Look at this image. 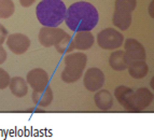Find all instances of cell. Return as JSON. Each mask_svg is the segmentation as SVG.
Instances as JSON below:
<instances>
[{
	"instance_id": "5",
	"label": "cell",
	"mask_w": 154,
	"mask_h": 140,
	"mask_svg": "<svg viewBox=\"0 0 154 140\" xmlns=\"http://www.w3.org/2000/svg\"><path fill=\"white\" fill-rule=\"evenodd\" d=\"M153 101V93L148 87H140L133 92L128 101V109L131 111L138 112L148 108Z\"/></svg>"
},
{
	"instance_id": "13",
	"label": "cell",
	"mask_w": 154,
	"mask_h": 140,
	"mask_svg": "<svg viewBox=\"0 0 154 140\" xmlns=\"http://www.w3.org/2000/svg\"><path fill=\"white\" fill-rule=\"evenodd\" d=\"M9 86H10L11 93L15 97H18V98L26 96L27 93H28V83L24 78H21V76L12 78Z\"/></svg>"
},
{
	"instance_id": "19",
	"label": "cell",
	"mask_w": 154,
	"mask_h": 140,
	"mask_svg": "<svg viewBox=\"0 0 154 140\" xmlns=\"http://www.w3.org/2000/svg\"><path fill=\"white\" fill-rule=\"evenodd\" d=\"M55 48L59 54H64V53H70L75 50V46H73V42H72V37L70 35L67 33L66 36L59 41L58 43L55 44Z\"/></svg>"
},
{
	"instance_id": "18",
	"label": "cell",
	"mask_w": 154,
	"mask_h": 140,
	"mask_svg": "<svg viewBox=\"0 0 154 140\" xmlns=\"http://www.w3.org/2000/svg\"><path fill=\"white\" fill-rule=\"evenodd\" d=\"M133 92H134L133 89L125 86V85H120V86H118L114 89V96H116V100L126 110L128 109V101Z\"/></svg>"
},
{
	"instance_id": "21",
	"label": "cell",
	"mask_w": 154,
	"mask_h": 140,
	"mask_svg": "<svg viewBox=\"0 0 154 140\" xmlns=\"http://www.w3.org/2000/svg\"><path fill=\"white\" fill-rule=\"evenodd\" d=\"M137 0H116V9L131 12L136 9Z\"/></svg>"
},
{
	"instance_id": "23",
	"label": "cell",
	"mask_w": 154,
	"mask_h": 140,
	"mask_svg": "<svg viewBox=\"0 0 154 140\" xmlns=\"http://www.w3.org/2000/svg\"><path fill=\"white\" fill-rule=\"evenodd\" d=\"M7 38H8V30L2 24H0V45H2V43H5Z\"/></svg>"
},
{
	"instance_id": "8",
	"label": "cell",
	"mask_w": 154,
	"mask_h": 140,
	"mask_svg": "<svg viewBox=\"0 0 154 140\" xmlns=\"http://www.w3.org/2000/svg\"><path fill=\"white\" fill-rule=\"evenodd\" d=\"M123 43L124 53H125L126 61H128V65L131 61H146V50L138 40L128 38Z\"/></svg>"
},
{
	"instance_id": "22",
	"label": "cell",
	"mask_w": 154,
	"mask_h": 140,
	"mask_svg": "<svg viewBox=\"0 0 154 140\" xmlns=\"http://www.w3.org/2000/svg\"><path fill=\"white\" fill-rule=\"evenodd\" d=\"M10 76L5 69L0 68V89H5L9 86L10 84Z\"/></svg>"
},
{
	"instance_id": "11",
	"label": "cell",
	"mask_w": 154,
	"mask_h": 140,
	"mask_svg": "<svg viewBox=\"0 0 154 140\" xmlns=\"http://www.w3.org/2000/svg\"><path fill=\"white\" fill-rule=\"evenodd\" d=\"M72 42L75 48L80 51H85L92 48L95 42V38L91 33V31H77L72 38Z\"/></svg>"
},
{
	"instance_id": "10",
	"label": "cell",
	"mask_w": 154,
	"mask_h": 140,
	"mask_svg": "<svg viewBox=\"0 0 154 140\" xmlns=\"http://www.w3.org/2000/svg\"><path fill=\"white\" fill-rule=\"evenodd\" d=\"M7 45L12 53L22 55L30 46V39L23 33H12L7 39Z\"/></svg>"
},
{
	"instance_id": "1",
	"label": "cell",
	"mask_w": 154,
	"mask_h": 140,
	"mask_svg": "<svg viewBox=\"0 0 154 140\" xmlns=\"http://www.w3.org/2000/svg\"><path fill=\"white\" fill-rule=\"evenodd\" d=\"M99 20L97 9L90 2L79 1L70 5L66 11L65 23L72 31H91Z\"/></svg>"
},
{
	"instance_id": "7",
	"label": "cell",
	"mask_w": 154,
	"mask_h": 140,
	"mask_svg": "<svg viewBox=\"0 0 154 140\" xmlns=\"http://www.w3.org/2000/svg\"><path fill=\"white\" fill-rule=\"evenodd\" d=\"M26 81L29 86H31L32 91L39 92V91H43L44 89L49 86L50 76L44 69L36 68L28 71L26 76Z\"/></svg>"
},
{
	"instance_id": "24",
	"label": "cell",
	"mask_w": 154,
	"mask_h": 140,
	"mask_svg": "<svg viewBox=\"0 0 154 140\" xmlns=\"http://www.w3.org/2000/svg\"><path fill=\"white\" fill-rule=\"evenodd\" d=\"M7 61V52L2 45H0V65Z\"/></svg>"
},
{
	"instance_id": "27",
	"label": "cell",
	"mask_w": 154,
	"mask_h": 140,
	"mask_svg": "<svg viewBox=\"0 0 154 140\" xmlns=\"http://www.w3.org/2000/svg\"><path fill=\"white\" fill-rule=\"evenodd\" d=\"M151 87H152V89H153V87H154V86H153V79L151 80Z\"/></svg>"
},
{
	"instance_id": "25",
	"label": "cell",
	"mask_w": 154,
	"mask_h": 140,
	"mask_svg": "<svg viewBox=\"0 0 154 140\" xmlns=\"http://www.w3.org/2000/svg\"><path fill=\"white\" fill-rule=\"evenodd\" d=\"M35 1L36 0H20V3L25 8H28V7H30V5H32L35 3Z\"/></svg>"
},
{
	"instance_id": "17",
	"label": "cell",
	"mask_w": 154,
	"mask_h": 140,
	"mask_svg": "<svg viewBox=\"0 0 154 140\" xmlns=\"http://www.w3.org/2000/svg\"><path fill=\"white\" fill-rule=\"evenodd\" d=\"M94 101L97 108H99L100 110H109L113 106L112 94L107 89L98 91L94 96Z\"/></svg>"
},
{
	"instance_id": "3",
	"label": "cell",
	"mask_w": 154,
	"mask_h": 140,
	"mask_svg": "<svg viewBox=\"0 0 154 140\" xmlns=\"http://www.w3.org/2000/svg\"><path fill=\"white\" fill-rule=\"evenodd\" d=\"M65 69L62 72V80L66 83H73L82 76L88 56L81 52L69 53L65 57Z\"/></svg>"
},
{
	"instance_id": "9",
	"label": "cell",
	"mask_w": 154,
	"mask_h": 140,
	"mask_svg": "<svg viewBox=\"0 0 154 140\" xmlns=\"http://www.w3.org/2000/svg\"><path fill=\"white\" fill-rule=\"evenodd\" d=\"M105 74L98 68H90L85 72L83 78L85 89L90 92H96L99 91L105 84Z\"/></svg>"
},
{
	"instance_id": "20",
	"label": "cell",
	"mask_w": 154,
	"mask_h": 140,
	"mask_svg": "<svg viewBox=\"0 0 154 140\" xmlns=\"http://www.w3.org/2000/svg\"><path fill=\"white\" fill-rule=\"evenodd\" d=\"M15 10V5L12 0H0V18H8Z\"/></svg>"
},
{
	"instance_id": "2",
	"label": "cell",
	"mask_w": 154,
	"mask_h": 140,
	"mask_svg": "<svg viewBox=\"0 0 154 140\" xmlns=\"http://www.w3.org/2000/svg\"><path fill=\"white\" fill-rule=\"evenodd\" d=\"M66 11L62 0H41L36 8V15L41 25L58 27L65 20Z\"/></svg>"
},
{
	"instance_id": "4",
	"label": "cell",
	"mask_w": 154,
	"mask_h": 140,
	"mask_svg": "<svg viewBox=\"0 0 154 140\" xmlns=\"http://www.w3.org/2000/svg\"><path fill=\"white\" fill-rule=\"evenodd\" d=\"M124 36L114 28H105L97 35V43L103 50H116L122 46Z\"/></svg>"
},
{
	"instance_id": "12",
	"label": "cell",
	"mask_w": 154,
	"mask_h": 140,
	"mask_svg": "<svg viewBox=\"0 0 154 140\" xmlns=\"http://www.w3.org/2000/svg\"><path fill=\"white\" fill-rule=\"evenodd\" d=\"M113 25L121 30H127L131 25V12L120 9H114L112 16Z\"/></svg>"
},
{
	"instance_id": "15",
	"label": "cell",
	"mask_w": 154,
	"mask_h": 140,
	"mask_svg": "<svg viewBox=\"0 0 154 140\" xmlns=\"http://www.w3.org/2000/svg\"><path fill=\"white\" fill-rule=\"evenodd\" d=\"M109 64L110 67L116 71H123L128 67V61H126L125 53L124 51L118 50L116 52H112L109 57Z\"/></svg>"
},
{
	"instance_id": "26",
	"label": "cell",
	"mask_w": 154,
	"mask_h": 140,
	"mask_svg": "<svg viewBox=\"0 0 154 140\" xmlns=\"http://www.w3.org/2000/svg\"><path fill=\"white\" fill-rule=\"evenodd\" d=\"M149 14L151 17H154V14H153V1H151L149 5Z\"/></svg>"
},
{
	"instance_id": "6",
	"label": "cell",
	"mask_w": 154,
	"mask_h": 140,
	"mask_svg": "<svg viewBox=\"0 0 154 140\" xmlns=\"http://www.w3.org/2000/svg\"><path fill=\"white\" fill-rule=\"evenodd\" d=\"M66 35L67 33L62 28L43 26L39 31V42L45 48H50L58 43Z\"/></svg>"
},
{
	"instance_id": "14",
	"label": "cell",
	"mask_w": 154,
	"mask_h": 140,
	"mask_svg": "<svg viewBox=\"0 0 154 140\" xmlns=\"http://www.w3.org/2000/svg\"><path fill=\"white\" fill-rule=\"evenodd\" d=\"M32 101L39 107L45 108L52 104L53 101V91L50 86L44 89L43 91H32Z\"/></svg>"
},
{
	"instance_id": "16",
	"label": "cell",
	"mask_w": 154,
	"mask_h": 140,
	"mask_svg": "<svg viewBox=\"0 0 154 140\" xmlns=\"http://www.w3.org/2000/svg\"><path fill=\"white\" fill-rule=\"evenodd\" d=\"M128 73L135 79H142L149 72V66L146 61H131L127 67Z\"/></svg>"
}]
</instances>
